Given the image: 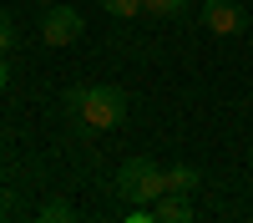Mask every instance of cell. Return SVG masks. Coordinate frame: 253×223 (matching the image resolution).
<instances>
[{"label":"cell","instance_id":"6da1fadb","mask_svg":"<svg viewBox=\"0 0 253 223\" xmlns=\"http://www.w3.org/2000/svg\"><path fill=\"white\" fill-rule=\"evenodd\" d=\"M61 107H66V117L76 122V127L86 132H112L122 127L126 117V91L122 87H66V96H61Z\"/></svg>","mask_w":253,"mask_h":223},{"label":"cell","instance_id":"7a4b0ae2","mask_svg":"<svg viewBox=\"0 0 253 223\" xmlns=\"http://www.w3.org/2000/svg\"><path fill=\"white\" fill-rule=\"evenodd\" d=\"M117 193L126 203H157L162 193H172L167 188V168H157L152 157H126L117 168Z\"/></svg>","mask_w":253,"mask_h":223},{"label":"cell","instance_id":"3957f363","mask_svg":"<svg viewBox=\"0 0 253 223\" xmlns=\"http://www.w3.org/2000/svg\"><path fill=\"white\" fill-rule=\"evenodd\" d=\"M86 31V20H81V10L76 5H46V15H41V41L46 46H71V41Z\"/></svg>","mask_w":253,"mask_h":223},{"label":"cell","instance_id":"277c9868","mask_svg":"<svg viewBox=\"0 0 253 223\" xmlns=\"http://www.w3.org/2000/svg\"><path fill=\"white\" fill-rule=\"evenodd\" d=\"M203 26L213 36H238L243 31V5L238 0H203Z\"/></svg>","mask_w":253,"mask_h":223},{"label":"cell","instance_id":"5b68a950","mask_svg":"<svg viewBox=\"0 0 253 223\" xmlns=\"http://www.w3.org/2000/svg\"><path fill=\"white\" fill-rule=\"evenodd\" d=\"M152 218L157 223H187L193 218V203H187V193H162L152 203Z\"/></svg>","mask_w":253,"mask_h":223},{"label":"cell","instance_id":"8992f818","mask_svg":"<svg viewBox=\"0 0 253 223\" xmlns=\"http://www.w3.org/2000/svg\"><path fill=\"white\" fill-rule=\"evenodd\" d=\"M198 182H203V173L193 168V162H172V168H167V188L172 193H193Z\"/></svg>","mask_w":253,"mask_h":223},{"label":"cell","instance_id":"52a82bcc","mask_svg":"<svg viewBox=\"0 0 253 223\" xmlns=\"http://www.w3.org/2000/svg\"><path fill=\"white\" fill-rule=\"evenodd\" d=\"M142 10H147V15H157V20H172V15L187 10V0H142Z\"/></svg>","mask_w":253,"mask_h":223},{"label":"cell","instance_id":"ba28073f","mask_svg":"<svg viewBox=\"0 0 253 223\" xmlns=\"http://www.w3.org/2000/svg\"><path fill=\"white\" fill-rule=\"evenodd\" d=\"M41 223H71L76 218V208H71V203H41V213H36Z\"/></svg>","mask_w":253,"mask_h":223},{"label":"cell","instance_id":"9c48e42d","mask_svg":"<svg viewBox=\"0 0 253 223\" xmlns=\"http://www.w3.org/2000/svg\"><path fill=\"white\" fill-rule=\"evenodd\" d=\"M101 10L117 20H132V15H142V0H101Z\"/></svg>","mask_w":253,"mask_h":223},{"label":"cell","instance_id":"30bf717a","mask_svg":"<svg viewBox=\"0 0 253 223\" xmlns=\"http://www.w3.org/2000/svg\"><path fill=\"white\" fill-rule=\"evenodd\" d=\"M10 46H15V26H10V15L0 10V56H5Z\"/></svg>","mask_w":253,"mask_h":223},{"label":"cell","instance_id":"8fae6325","mask_svg":"<svg viewBox=\"0 0 253 223\" xmlns=\"http://www.w3.org/2000/svg\"><path fill=\"white\" fill-rule=\"evenodd\" d=\"M5 81H10V66H5V56H0V91H5Z\"/></svg>","mask_w":253,"mask_h":223},{"label":"cell","instance_id":"7c38bea8","mask_svg":"<svg viewBox=\"0 0 253 223\" xmlns=\"http://www.w3.org/2000/svg\"><path fill=\"white\" fill-rule=\"evenodd\" d=\"M0 188H5V152H0Z\"/></svg>","mask_w":253,"mask_h":223},{"label":"cell","instance_id":"4fadbf2b","mask_svg":"<svg viewBox=\"0 0 253 223\" xmlns=\"http://www.w3.org/2000/svg\"><path fill=\"white\" fill-rule=\"evenodd\" d=\"M31 5H56V0H31Z\"/></svg>","mask_w":253,"mask_h":223},{"label":"cell","instance_id":"5bb4252c","mask_svg":"<svg viewBox=\"0 0 253 223\" xmlns=\"http://www.w3.org/2000/svg\"><path fill=\"white\" fill-rule=\"evenodd\" d=\"M248 168H253V142H248Z\"/></svg>","mask_w":253,"mask_h":223}]
</instances>
